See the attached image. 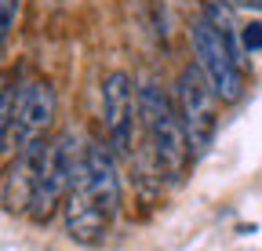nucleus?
<instances>
[{"mask_svg": "<svg viewBox=\"0 0 262 251\" xmlns=\"http://www.w3.org/2000/svg\"><path fill=\"white\" fill-rule=\"evenodd\" d=\"M139 120H142V131H146V146H149V156H153L157 178L171 182V186L182 182L189 175V164L196 161V153L186 139L175 99L157 80L139 84Z\"/></svg>", "mask_w": 262, "mask_h": 251, "instance_id": "obj_1", "label": "nucleus"}, {"mask_svg": "<svg viewBox=\"0 0 262 251\" xmlns=\"http://www.w3.org/2000/svg\"><path fill=\"white\" fill-rule=\"evenodd\" d=\"M189 48H193V66L204 73L219 102H237L244 91V62L204 15L189 22Z\"/></svg>", "mask_w": 262, "mask_h": 251, "instance_id": "obj_2", "label": "nucleus"}, {"mask_svg": "<svg viewBox=\"0 0 262 251\" xmlns=\"http://www.w3.org/2000/svg\"><path fill=\"white\" fill-rule=\"evenodd\" d=\"M175 109L182 117V128H186V139L193 146L196 156H204L208 146L215 142V131H219V95L211 91V84L204 80V73L196 66H186L175 80Z\"/></svg>", "mask_w": 262, "mask_h": 251, "instance_id": "obj_3", "label": "nucleus"}, {"mask_svg": "<svg viewBox=\"0 0 262 251\" xmlns=\"http://www.w3.org/2000/svg\"><path fill=\"white\" fill-rule=\"evenodd\" d=\"M80 153L84 146H77L73 131H62L55 139H48L44 149V164H40V182H37V197H33V222H48V218L66 204V193L73 186L77 164H80Z\"/></svg>", "mask_w": 262, "mask_h": 251, "instance_id": "obj_4", "label": "nucleus"}, {"mask_svg": "<svg viewBox=\"0 0 262 251\" xmlns=\"http://www.w3.org/2000/svg\"><path fill=\"white\" fill-rule=\"evenodd\" d=\"M135 120H139V91L124 70L106 73L102 80V128L106 146L117 156H131L135 146Z\"/></svg>", "mask_w": 262, "mask_h": 251, "instance_id": "obj_5", "label": "nucleus"}, {"mask_svg": "<svg viewBox=\"0 0 262 251\" xmlns=\"http://www.w3.org/2000/svg\"><path fill=\"white\" fill-rule=\"evenodd\" d=\"M55 87L51 80H22L18 84V99H15V149L48 139V128L55 120Z\"/></svg>", "mask_w": 262, "mask_h": 251, "instance_id": "obj_6", "label": "nucleus"}, {"mask_svg": "<svg viewBox=\"0 0 262 251\" xmlns=\"http://www.w3.org/2000/svg\"><path fill=\"white\" fill-rule=\"evenodd\" d=\"M62 222H66L70 240H77V244H84V247H95V244H102L106 233L113 230V215L98 204L95 193L73 175V186H70L66 204H62Z\"/></svg>", "mask_w": 262, "mask_h": 251, "instance_id": "obj_7", "label": "nucleus"}, {"mask_svg": "<svg viewBox=\"0 0 262 251\" xmlns=\"http://www.w3.org/2000/svg\"><path fill=\"white\" fill-rule=\"evenodd\" d=\"M44 149H48V139L15 149V161H11L4 182H0V204H4L11 215H29L33 197H37V182H40Z\"/></svg>", "mask_w": 262, "mask_h": 251, "instance_id": "obj_8", "label": "nucleus"}, {"mask_svg": "<svg viewBox=\"0 0 262 251\" xmlns=\"http://www.w3.org/2000/svg\"><path fill=\"white\" fill-rule=\"evenodd\" d=\"M77 178L95 193V200L102 204L113 218L120 211V171H117V153L102 142H88L77 164Z\"/></svg>", "mask_w": 262, "mask_h": 251, "instance_id": "obj_9", "label": "nucleus"}, {"mask_svg": "<svg viewBox=\"0 0 262 251\" xmlns=\"http://www.w3.org/2000/svg\"><path fill=\"white\" fill-rule=\"evenodd\" d=\"M15 99H18V84L0 80V156L15 149Z\"/></svg>", "mask_w": 262, "mask_h": 251, "instance_id": "obj_10", "label": "nucleus"}, {"mask_svg": "<svg viewBox=\"0 0 262 251\" xmlns=\"http://www.w3.org/2000/svg\"><path fill=\"white\" fill-rule=\"evenodd\" d=\"M18 11H22L18 0H0V48L11 40L15 26H18Z\"/></svg>", "mask_w": 262, "mask_h": 251, "instance_id": "obj_11", "label": "nucleus"}, {"mask_svg": "<svg viewBox=\"0 0 262 251\" xmlns=\"http://www.w3.org/2000/svg\"><path fill=\"white\" fill-rule=\"evenodd\" d=\"M241 48H244V55L262 48V22H248V26H241Z\"/></svg>", "mask_w": 262, "mask_h": 251, "instance_id": "obj_12", "label": "nucleus"}, {"mask_svg": "<svg viewBox=\"0 0 262 251\" xmlns=\"http://www.w3.org/2000/svg\"><path fill=\"white\" fill-rule=\"evenodd\" d=\"M233 8H248V11H262V0H229Z\"/></svg>", "mask_w": 262, "mask_h": 251, "instance_id": "obj_13", "label": "nucleus"}]
</instances>
